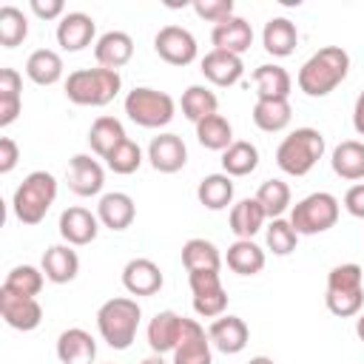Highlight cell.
I'll use <instances>...</instances> for the list:
<instances>
[{
    "mask_svg": "<svg viewBox=\"0 0 364 364\" xmlns=\"http://www.w3.org/2000/svg\"><path fill=\"white\" fill-rule=\"evenodd\" d=\"M20 159V148L11 136H0V173H11Z\"/></svg>",
    "mask_w": 364,
    "mask_h": 364,
    "instance_id": "cell-47",
    "label": "cell"
},
{
    "mask_svg": "<svg viewBox=\"0 0 364 364\" xmlns=\"http://www.w3.org/2000/svg\"><path fill=\"white\" fill-rule=\"evenodd\" d=\"M259 168V148L247 139H236L228 151H222V173L233 176H247Z\"/></svg>",
    "mask_w": 364,
    "mask_h": 364,
    "instance_id": "cell-36",
    "label": "cell"
},
{
    "mask_svg": "<svg viewBox=\"0 0 364 364\" xmlns=\"http://www.w3.org/2000/svg\"><path fill=\"white\" fill-rule=\"evenodd\" d=\"M208 336H210V344L219 353H225V355L242 353L247 347V341H250V330H247L245 318H239V316H219V318H213L210 327H208Z\"/></svg>",
    "mask_w": 364,
    "mask_h": 364,
    "instance_id": "cell-16",
    "label": "cell"
},
{
    "mask_svg": "<svg viewBox=\"0 0 364 364\" xmlns=\"http://www.w3.org/2000/svg\"><path fill=\"white\" fill-rule=\"evenodd\" d=\"M162 284H165V279L154 259L136 256L122 267V287L131 296H154L162 290Z\"/></svg>",
    "mask_w": 364,
    "mask_h": 364,
    "instance_id": "cell-15",
    "label": "cell"
},
{
    "mask_svg": "<svg viewBox=\"0 0 364 364\" xmlns=\"http://www.w3.org/2000/svg\"><path fill=\"white\" fill-rule=\"evenodd\" d=\"M338 213H341L338 199L327 191H316V193H307L304 199H299L293 205L290 225L299 236H316V233L330 230L338 222Z\"/></svg>",
    "mask_w": 364,
    "mask_h": 364,
    "instance_id": "cell-7",
    "label": "cell"
},
{
    "mask_svg": "<svg viewBox=\"0 0 364 364\" xmlns=\"http://www.w3.org/2000/svg\"><path fill=\"white\" fill-rule=\"evenodd\" d=\"M182 324H185V316H179V313H173V310L156 313V316L148 321V330H145L151 353H156V355L173 353L176 344H179V338H182Z\"/></svg>",
    "mask_w": 364,
    "mask_h": 364,
    "instance_id": "cell-19",
    "label": "cell"
},
{
    "mask_svg": "<svg viewBox=\"0 0 364 364\" xmlns=\"http://www.w3.org/2000/svg\"><path fill=\"white\" fill-rule=\"evenodd\" d=\"M256 199L264 208L267 219H279L290 208V185L282 179H264L256 191Z\"/></svg>",
    "mask_w": 364,
    "mask_h": 364,
    "instance_id": "cell-41",
    "label": "cell"
},
{
    "mask_svg": "<svg viewBox=\"0 0 364 364\" xmlns=\"http://www.w3.org/2000/svg\"><path fill=\"white\" fill-rule=\"evenodd\" d=\"M253 125L264 134H279L290 125V117H293V108H290V100H256L253 105Z\"/></svg>",
    "mask_w": 364,
    "mask_h": 364,
    "instance_id": "cell-32",
    "label": "cell"
},
{
    "mask_svg": "<svg viewBox=\"0 0 364 364\" xmlns=\"http://www.w3.org/2000/svg\"><path fill=\"white\" fill-rule=\"evenodd\" d=\"M31 11L40 20H63L65 17V3L63 0H31Z\"/></svg>",
    "mask_w": 364,
    "mask_h": 364,
    "instance_id": "cell-46",
    "label": "cell"
},
{
    "mask_svg": "<svg viewBox=\"0 0 364 364\" xmlns=\"http://www.w3.org/2000/svg\"><path fill=\"white\" fill-rule=\"evenodd\" d=\"M40 267H43V273H46L48 282L68 284L80 273V256H77V250L71 245H51V247H46Z\"/></svg>",
    "mask_w": 364,
    "mask_h": 364,
    "instance_id": "cell-25",
    "label": "cell"
},
{
    "mask_svg": "<svg viewBox=\"0 0 364 364\" xmlns=\"http://www.w3.org/2000/svg\"><path fill=\"white\" fill-rule=\"evenodd\" d=\"M63 57L54 48H37L26 60V77L37 85H54L63 80Z\"/></svg>",
    "mask_w": 364,
    "mask_h": 364,
    "instance_id": "cell-31",
    "label": "cell"
},
{
    "mask_svg": "<svg viewBox=\"0 0 364 364\" xmlns=\"http://www.w3.org/2000/svg\"><path fill=\"white\" fill-rule=\"evenodd\" d=\"M264 219H267V213H264V208L259 205L256 196L239 199V202L230 208V216H228L230 230H233L236 239H253V236L264 228Z\"/></svg>",
    "mask_w": 364,
    "mask_h": 364,
    "instance_id": "cell-27",
    "label": "cell"
},
{
    "mask_svg": "<svg viewBox=\"0 0 364 364\" xmlns=\"http://www.w3.org/2000/svg\"><path fill=\"white\" fill-rule=\"evenodd\" d=\"M344 208H347L350 216L364 219V182H355V185L347 188V193H344Z\"/></svg>",
    "mask_w": 364,
    "mask_h": 364,
    "instance_id": "cell-48",
    "label": "cell"
},
{
    "mask_svg": "<svg viewBox=\"0 0 364 364\" xmlns=\"http://www.w3.org/2000/svg\"><path fill=\"white\" fill-rule=\"evenodd\" d=\"M57 358L60 364H91L97 358V341L82 327H68L57 336Z\"/></svg>",
    "mask_w": 364,
    "mask_h": 364,
    "instance_id": "cell-23",
    "label": "cell"
},
{
    "mask_svg": "<svg viewBox=\"0 0 364 364\" xmlns=\"http://www.w3.org/2000/svg\"><path fill=\"white\" fill-rule=\"evenodd\" d=\"M131 57H134V40H131V34H125V31H105L97 43H94V60H97V65H102V68H114V71H119L122 65H128L131 63Z\"/></svg>",
    "mask_w": 364,
    "mask_h": 364,
    "instance_id": "cell-24",
    "label": "cell"
},
{
    "mask_svg": "<svg viewBox=\"0 0 364 364\" xmlns=\"http://www.w3.org/2000/svg\"><path fill=\"white\" fill-rule=\"evenodd\" d=\"M23 77L14 68H0V128L11 125L23 105Z\"/></svg>",
    "mask_w": 364,
    "mask_h": 364,
    "instance_id": "cell-35",
    "label": "cell"
},
{
    "mask_svg": "<svg viewBox=\"0 0 364 364\" xmlns=\"http://www.w3.org/2000/svg\"><path fill=\"white\" fill-rule=\"evenodd\" d=\"M196 139L208 151H228L236 142L233 139V125L222 114H213V117H205L202 122H196Z\"/></svg>",
    "mask_w": 364,
    "mask_h": 364,
    "instance_id": "cell-37",
    "label": "cell"
},
{
    "mask_svg": "<svg viewBox=\"0 0 364 364\" xmlns=\"http://www.w3.org/2000/svg\"><path fill=\"white\" fill-rule=\"evenodd\" d=\"M105 165H108V171H114V173H119V176H128V173H134V171L142 165V148H139L134 139H125V142H119V145L105 156Z\"/></svg>",
    "mask_w": 364,
    "mask_h": 364,
    "instance_id": "cell-44",
    "label": "cell"
},
{
    "mask_svg": "<svg viewBox=\"0 0 364 364\" xmlns=\"http://www.w3.org/2000/svg\"><path fill=\"white\" fill-rule=\"evenodd\" d=\"M188 284L193 293V310L202 318H219L228 310V290L222 287L219 270H193L188 273Z\"/></svg>",
    "mask_w": 364,
    "mask_h": 364,
    "instance_id": "cell-9",
    "label": "cell"
},
{
    "mask_svg": "<svg viewBox=\"0 0 364 364\" xmlns=\"http://www.w3.org/2000/svg\"><path fill=\"white\" fill-rule=\"evenodd\" d=\"M199 65H202L199 71L205 74V80L213 82V85H219V88L236 85V82L242 80V74H245L242 57H239V54H230V51H219V48H210V51L202 57Z\"/></svg>",
    "mask_w": 364,
    "mask_h": 364,
    "instance_id": "cell-18",
    "label": "cell"
},
{
    "mask_svg": "<svg viewBox=\"0 0 364 364\" xmlns=\"http://www.w3.org/2000/svg\"><path fill=\"white\" fill-rule=\"evenodd\" d=\"M139 364H168V361H165L162 355H156V353H151V355H148V358H142Z\"/></svg>",
    "mask_w": 364,
    "mask_h": 364,
    "instance_id": "cell-51",
    "label": "cell"
},
{
    "mask_svg": "<svg viewBox=\"0 0 364 364\" xmlns=\"http://www.w3.org/2000/svg\"><path fill=\"white\" fill-rule=\"evenodd\" d=\"M253 85H256V100H287L293 80H290L287 68H282L276 63H264L253 71Z\"/></svg>",
    "mask_w": 364,
    "mask_h": 364,
    "instance_id": "cell-29",
    "label": "cell"
},
{
    "mask_svg": "<svg viewBox=\"0 0 364 364\" xmlns=\"http://www.w3.org/2000/svg\"><path fill=\"white\" fill-rule=\"evenodd\" d=\"M299 43V28L287 17H270L262 28V46L273 57H290Z\"/></svg>",
    "mask_w": 364,
    "mask_h": 364,
    "instance_id": "cell-26",
    "label": "cell"
},
{
    "mask_svg": "<svg viewBox=\"0 0 364 364\" xmlns=\"http://www.w3.org/2000/svg\"><path fill=\"white\" fill-rule=\"evenodd\" d=\"M228 267L236 273V276H256L264 270V250L253 242V239H236L230 247H228V256H225Z\"/></svg>",
    "mask_w": 364,
    "mask_h": 364,
    "instance_id": "cell-30",
    "label": "cell"
},
{
    "mask_svg": "<svg viewBox=\"0 0 364 364\" xmlns=\"http://www.w3.org/2000/svg\"><path fill=\"white\" fill-rule=\"evenodd\" d=\"M105 185V171L88 154H74L68 162V188L77 196H97Z\"/></svg>",
    "mask_w": 364,
    "mask_h": 364,
    "instance_id": "cell-21",
    "label": "cell"
},
{
    "mask_svg": "<svg viewBox=\"0 0 364 364\" xmlns=\"http://www.w3.org/2000/svg\"><path fill=\"white\" fill-rule=\"evenodd\" d=\"M264 242H267V250L273 256H287L296 250V242H299V233L293 230L290 219H270V225L264 228Z\"/></svg>",
    "mask_w": 364,
    "mask_h": 364,
    "instance_id": "cell-43",
    "label": "cell"
},
{
    "mask_svg": "<svg viewBox=\"0 0 364 364\" xmlns=\"http://www.w3.org/2000/svg\"><path fill=\"white\" fill-rule=\"evenodd\" d=\"M97 34V23L85 11H65V17L57 23V46L63 51H82L91 46Z\"/></svg>",
    "mask_w": 364,
    "mask_h": 364,
    "instance_id": "cell-17",
    "label": "cell"
},
{
    "mask_svg": "<svg viewBox=\"0 0 364 364\" xmlns=\"http://www.w3.org/2000/svg\"><path fill=\"white\" fill-rule=\"evenodd\" d=\"M0 316L9 327L20 330V333H28V330H37L40 321H43V307L37 299H28V296H14L9 290L0 287Z\"/></svg>",
    "mask_w": 364,
    "mask_h": 364,
    "instance_id": "cell-13",
    "label": "cell"
},
{
    "mask_svg": "<svg viewBox=\"0 0 364 364\" xmlns=\"http://www.w3.org/2000/svg\"><path fill=\"white\" fill-rule=\"evenodd\" d=\"M122 88V77L114 68H77L65 80V97L74 105H88V108H102L108 105Z\"/></svg>",
    "mask_w": 364,
    "mask_h": 364,
    "instance_id": "cell-3",
    "label": "cell"
},
{
    "mask_svg": "<svg viewBox=\"0 0 364 364\" xmlns=\"http://www.w3.org/2000/svg\"><path fill=\"white\" fill-rule=\"evenodd\" d=\"M154 51L159 54V60H165L168 65H191L199 54L196 37L182 28V26H162L154 37Z\"/></svg>",
    "mask_w": 364,
    "mask_h": 364,
    "instance_id": "cell-10",
    "label": "cell"
},
{
    "mask_svg": "<svg viewBox=\"0 0 364 364\" xmlns=\"http://www.w3.org/2000/svg\"><path fill=\"white\" fill-rule=\"evenodd\" d=\"M43 284H46V273H43V267H34V264H17L3 279V290L14 293V296H28V299H37Z\"/></svg>",
    "mask_w": 364,
    "mask_h": 364,
    "instance_id": "cell-40",
    "label": "cell"
},
{
    "mask_svg": "<svg viewBox=\"0 0 364 364\" xmlns=\"http://www.w3.org/2000/svg\"><path fill=\"white\" fill-rule=\"evenodd\" d=\"M97 219L102 228L108 230H125L134 225L136 219V205L128 193L122 191H111V193H102L100 196V205H97Z\"/></svg>",
    "mask_w": 364,
    "mask_h": 364,
    "instance_id": "cell-22",
    "label": "cell"
},
{
    "mask_svg": "<svg viewBox=\"0 0 364 364\" xmlns=\"http://www.w3.org/2000/svg\"><path fill=\"white\" fill-rule=\"evenodd\" d=\"M347 74H350V54L341 46H324L304 60L296 82L307 97H327L347 80Z\"/></svg>",
    "mask_w": 364,
    "mask_h": 364,
    "instance_id": "cell-1",
    "label": "cell"
},
{
    "mask_svg": "<svg viewBox=\"0 0 364 364\" xmlns=\"http://www.w3.org/2000/svg\"><path fill=\"white\" fill-rule=\"evenodd\" d=\"M353 128L358 136H364V91L355 97V105H353Z\"/></svg>",
    "mask_w": 364,
    "mask_h": 364,
    "instance_id": "cell-49",
    "label": "cell"
},
{
    "mask_svg": "<svg viewBox=\"0 0 364 364\" xmlns=\"http://www.w3.org/2000/svg\"><path fill=\"white\" fill-rule=\"evenodd\" d=\"M321 156H324V134L316 128H296L276 148V165L287 176H307Z\"/></svg>",
    "mask_w": 364,
    "mask_h": 364,
    "instance_id": "cell-6",
    "label": "cell"
},
{
    "mask_svg": "<svg viewBox=\"0 0 364 364\" xmlns=\"http://www.w3.org/2000/svg\"><path fill=\"white\" fill-rule=\"evenodd\" d=\"M28 37V20L17 6H3L0 9V46L3 48H17Z\"/></svg>",
    "mask_w": 364,
    "mask_h": 364,
    "instance_id": "cell-42",
    "label": "cell"
},
{
    "mask_svg": "<svg viewBox=\"0 0 364 364\" xmlns=\"http://www.w3.org/2000/svg\"><path fill=\"white\" fill-rule=\"evenodd\" d=\"M193 11H196V17L216 26V23L233 17V0H193Z\"/></svg>",
    "mask_w": 364,
    "mask_h": 364,
    "instance_id": "cell-45",
    "label": "cell"
},
{
    "mask_svg": "<svg viewBox=\"0 0 364 364\" xmlns=\"http://www.w3.org/2000/svg\"><path fill=\"white\" fill-rule=\"evenodd\" d=\"M247 364H276V361H273V358H267V355H253Z\"/></svg>",
    "mask_w": 364,
    "mask_h": 364,
    "instance_id": "cell-52",
    "label": "cell"
},
{
    "mask_svg": "<svg viewBox=\"0 0 364 364\" xmlns=\"http://www.w3.org/2000/svg\"><path fill=\"white\" fill-rule=\"evenodd\" d=\"M57 199V179L48 171H31L11 196V210L23 225H40Z\"/></svg>",
    "mask_w": 364,
    "mask_h": 364,
    "instance_id": "cell-5",
    "label": "cell"
},
{
    "mask_svg": "<svg viewBox=\"0 0 364 364\" xmlns=\"http://www.w3.org/2000/svg\"><path fill=\"white\" fill-rule=\"evenodd\" d=\"M179 105H182L185 119H191L193 125L202 122L205 117L219 114V97H216L210 88H205V85H191V88H185Z\"/></svg>",
    "mask_w": 364,
    "mask_h": 364,
    "instance_id": "cell-39",
    "label": "cell"
},
{
    "mask_svg": "<svg viewBox=\"0 0 364 364\" xmlns=\"http://www.w3.org/2000/svg\"><path fill=\"white\" fill-rule=\"evenodd\" d=\"M182 264L188 273L193 270H219L222 267V256H219V247L208 239H188L182 245Z\"/></svg>",
    "mask_w": 364,
    "mask_h": 364,
    "instance_id": "cell-38",
    "label": "cell"
},
{
    "mask_svg": "<svg viewBox=\"0 0 364 364\" xmlns=\"http://www.w3.org/2000/svg\"><path fill=\"white\" fill-rule=\"evenodd\" d=\"M210 336L205 333V327L196 318H185L182 324V338L173 350V361L171 364H213V353H210Z\"/></svg>",
    "mask_w": 364,
    "mask_h": 364,
    "instance_id": "cell-11",
    "label": "cell"
},
{
    "mask_svg": "<svg viewBox=\"0 0 364 364\" xmlns=\"http://www.w3.org/2000/svg\"><path fill=\"white\" fill-rule=\"evenodd\" d=\"M196 199L208 210H225L233 202V179L228 173H208L196 185Z\"/></svg>",
    "mask_w": 364,
    "mask_h": 364,
    "instance_id": "cell-34",
    "label": "cell"
},
{
    "mask_svg": "<svg viewBox=\"0 0 364 364\" xmlns=\"http://www.w3.org/2000/svg\"><path fill=\"white\" fill-rule=\"evenodd\" d=\"M333 173L347 179V182H361L364 179V142L361 139H344L333 148L330 156Z\"/></svg>",
    "mask_w": 364,
    "mask_h": 364,
    "instance_id": "cell-28",
    "label": "cell"
},
{
    "mask_svg": "<svg viewBox=\"0 0 364 364\" xmlns=\"http://www.w3.org/2000/svg\"><path fill=\"white\" fill-rule=\"evenodd\" d=\"M128 139V134H125V128H122V122L117 119V117H97L94 122H91V128H88V145H91V151L97 154V156H108L119 142H125Z\"/></svg>",
    "mask_w": 364,
    "mask_h": 364,
    "instance_id": "cell-33",
    "label": "cell"
},
{
    "mask_svg": "<svg viewBox=\"0 0 364 364\" xmlns=\"http://www.w3.org/2000/svg\"><path fill=\"white\" fill-rule=\"evenodd\" d=\"M57 228H60V236H63L65 245L82 247V245H91V242L97 239V233H100V219H97V213H91L88 208L74 205V208H65V210L60 213Z\"/></svg>",
    "mask_w": 364,
    "mask_h": 364,
    "instance_id": "cell-12",
    "label": "cell"
},
{
    "mask_svg": "<svg viewBox=\"0 0 364 364\" xmlns=\"http://www.w3.org/2000/svg\"><path fill=\"white\" fill-rule=\"evenodd\" d=\"M324 304L338 318H353L364 307V270L355 262L336 264L327 273V293Z\"/></svg>",
    "mask_w": 364,
    "mask_h": 364,
    "instance_id": "cell-4",
    "label": "cell"
},
{
    "mask_svg": "<svg viewBox=\"0 0 364 364\" xmlns=\"http://www.w3.org/2000/svg\"><path fill=\"white\" fill-rule=\"evenodd\" d=\"M355 336L364 341V310L358 313V318H355Z\"/></svg>",
    "mask_w": 364,
    "mask_h": 364,
    "instance_id": "cell-50",
    "label": "cell"
},
{
    "mask_svg": "<svg viewBox=\"0 0 364 364\" xmlns=\"http://www.w3.org/2000/svg\"><path fill=\"white\" fill-rule=\"evenodd\" d=\"M139 318H142V310H139L136 299L114 296V299L100 304V310H97V330H100L102 341L111 350H128L134 344V338H136Z\"/></svg>",
    "mask_w": 364,
    "mask_h": 364,
    "instance_id": "cell-2",
    "label": "cell"
},
{
    "mask_svg": "<svg viewBox=\"0 0 364 364\" xmlns=\"http://www.w3.org/2000/svg\"><path fill=\"white\" fill-rule=\"evenodd\" d=\"M210 43L219 51H230V54H239L242 57L253 46V28H250V23L245 17L233 14V17L216 23L210 28Z\"/></svg>",
    "mask_w": 364,
    "mask_h": 364,
    "instance_id": "cell-20",
    "label": "cell"
},
{
    "mask_svg": "<svg viewBox=\"0 0 364 364\" xmlns=\"http://www.w3.org/2000/svg\"><path fill=\"white\" fill-rule=\"evenodd\" d=\"M122 105H125L128 119L142 125V128H165L176 114L173 97L165 94V91L148 88V85H139V88L128 91Z\"/></svg>",
    "mask_w": 364,
    "mask_h": 364,
    "instance_id": "cell-8",
    "label": "cell"
},
{
    "mask_svg": "<svg viewBox=\"0 0 364 364\" xmlns=\"http://www.w3.org/2000/svg\"><path fill=\"white\" fill-rule=\"evenodd\" d=\"M148 162L159 173H176L188 162V148L179 134H156L148 145Z\"/></svg>",
    "mask_w": 364,
    "mask_h": 364,
    "instance_id": "cell-14",
    "label": "cell"
}]
</instances>
